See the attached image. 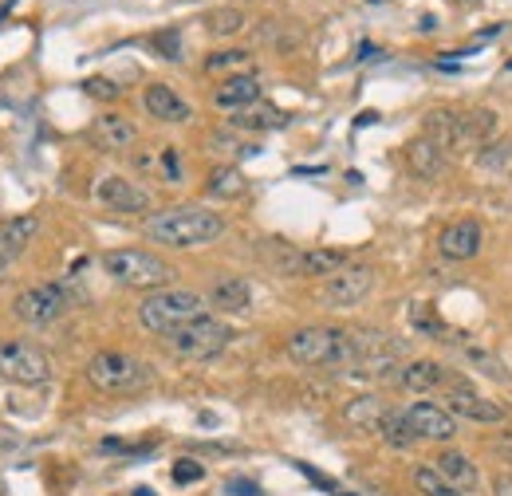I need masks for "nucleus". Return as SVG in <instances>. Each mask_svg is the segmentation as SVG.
I'll list each match as a JSON object with an SVG mask.
<instances>
[{"label": "nucleus", "instance_id": "obj_1", "mask_svg": "<svg viewBox=\"0 0 512 496\" xmlns=\"http://www.w3.org/2000/svg\"><path fill=\"white\" fill-rule=\"evenodd\" d=\"M225 233V221L201 205H174L146 217V237L170 248H201L213 245Z\"/></svg>", "mask_w": 512, "mask_h": 496}, {"label": "nucleus", "instance_id": "obj_2", "mask_svg": "<svg viewBox=\"0 0 512 496\" xmlns=\"http://www.w3.org/2000/svg\"><path fill=\"white\" fill-rule=\"evenodd\" d=\"M205 308H209V300L197 296V292H186V288H158V292H150V296L138 304V323H142L146 331H154V335H170V331L186 327L193 319H201Z\"/></svg>", "mask_w": 512, "mask_h": 496}, {"label": "nucleus", "instance_id": "obj_3", "mask_svg": "<svg viewBox=\"0 0 512 496\" xmlns=\"http://www.w3.org/2000/svg\"><path fill=\"white\" fill-rule=\"evenodd\" d=\"M288 359L296 367H347L351 363V335L335 327H300L288 335Z\"/></svg>", "mask_w": 512, "mask_h": 496}, {"label": "nucleus", "instance_id": "obj_4", "mask_svg": "<svg viewBox=\"0 0 512 496\" xmlns=\"http://www.w3.org/2000/svg\"><path fill=\"white\" fill-rule=\"evenodd\" d=\"M87 382L103 394H138L154 382V371L127 351H99L87 363Z\"/></svg>", "mask_w": 512, "mask_h": 496}, {"label": "nucleus", "instance_id": "obj_5", "mask_svg": "<svg viewBox=\"0 0 512 496\" xmlns=\"http://www.w3.org/2000/svg\"><path fill=\"white\" fill-rule=\"evenodd\" d=\"M103 268H107V276H115L119 284H127V288H146V292L170 288V280H174V268H170L162 256L146 252V248H115V252L103 256Z\"/></svg>", "mask_w": 512, "mask_h": 496}, {"label": "nucleus", "instance_id": "obj_6", "mask_svg": "<svg viewBox=\"0 0 512 496\" xmlns=\"http://www.w3.org/2000/svg\"><path fill=\"white\" fill-rule=\"evenodd\" d=\"M166 339V351L178 355V359H217L229 343H233V327L213 319V315H201L186 327L162 335Z\"/></svg>", "mask_w": 512, "mask_h": 496}, {"label": "nucleus", "instance_id": "obj_7", "mask_svg": "<svg viewBox=\"0 0 512 496\" xmlns=\"http://www.w3.org/2000/svg\"><path fill=\"white\" fill-rule=\"evenodd\" d=\"M67 308H71V292H67L64 284H32L12 304L16 319L28 323V327H48L60 315H67Z\"/></svg>", "mask_w": 512, "mask_h": 496}, {"label": "nucleus", "instance_id": "obj_8", "mask_svg": "<svg viewBox=\"0 0 512 496\" xmlns=\"http://www.w3.org/2000/svg\"><path fill=\"white\" fill-rule=\"evenodd\" d=\"M0 374L20 382V386H44L52 378V359L32 343L4 339L0 343Z\"/></svg>", "mask_w": 512, "mask_h": 496}, {"label": "nucleus", "instance_id": "obj_9", "mask_svg": "<svg viewBox=\"0 0 512 496\" xmlns=\"http://www.w3.org/2000/svg\"><path fill=\"white\" fill-rule=\"evenodd\" d=\"M402 343L398 339H390V335H379V331H359V335H351V363L347 367H355V374H386L398 367V359H402Z\"/></svg>", "mask_w": 512, "mask_h": 496}, {"label": "nucleus", "instance_id": "obj_10", "mask_svg": "<svg viewBox=\"0 0 512 496\" xmlns=\"http://www.w3.org/2000/svg\"><path fill=\"white\" fill-rule=\"evenodd\" d=\"M371 288H375V272L367 264H343L339 272L327 276L323 300L331 308H355V304H363L371 296Z\"/></svg>", "mask_w": 512, "mask_h": 496}, {"label": "nucleus", "instance_id": "obj_11", "mask_svg": "<svg viewBox=\"0 0 512 496\" xmlns=\"http://www.w3.org/2000/svg\"><path fill=\"white\" fill-rule=\"evenodd\" d=\"M402 414L418 441H453L457 437V418L438 402H410Z\"/></svg>", "mask_w": 512, "mask_h": 496}, {"label": "nucleus", "instance_id": "obj_12", "mask_svg": "<svg viewBox=\"0 0 512 496\" xmlns=\"http://www.w3.org/2000/svg\"><path fill=\"white\" fill-rule=\"evenodd\" d=\"M446 410L453 418H465V422H481V426H501L505 422V406H497V402H489V398H481L477 390H469L465 382L461 386H453L446 394Z\"/></svg>", "mask_w": 512, "mask_h": 496}, {"label": "nucleus", "instance_id": "obj_13", "mask_svg": "<svg viewBox=\"0 0 512 496\" xmlns=\"http://www.w3.org/2000/svg\"><path fill=\"white\" fill-rule=\"evenodd\" d=\"M493 134H497V115L493 111H485V107L457 111L449 150H481L485 142H493Z\"/></svg>", "mask_w": 512, "mask_h": 496}, {"label": "nucleus", "instance_id": "obj_14", "mask_svg": "<svg viewBox=\"0 0 512 496\" xmlns=\"http://www.w3.org/2000/svg\"><path fill=\"white\" fill-rule=\"evenodd\" d=\"M481 245H485V233L473 217H461V221H453L438 233V252L446 260H473L481 252Z\"/></svg>", "mask_w": 512, "mask_h": 496}, {"label": "nucleus", "instance_id": "obj_15", "mask_svg": "<svg viewBox=\"0 0 512 496\" xmlns=\"http://www.w3.org/2000/svg\"><path fill=\"white\" fill-rule=\"evenodd\" d=\"M95 197L115 213H150V193L127 178H103L95 186Z\"/></svg>", "mask_w": 512, "mask_h": 496}, {"label": "nucleus", "instance_id": "obj_16", "mask_svg": "<svg viewBox=\"0 0 512 496\" xmlns=\"http://www.w3.org/2000/svg\"><path fill=\"white\" fill-rule=\"evenodd\" d=\"M406 170H410L418 182H434V178L446 174V150L422 134V138H414V142L406 146Z\"/></svg>", "mask_w": 512, "mask_h": 496}, {"label": "nucleus", "instance_id": "obj_17", "mask_svg": "<svg viewBox=\"0 0 512 496\" xmlns=\"http://www.w3.org/2000/svg\"><path fill=\"white\" fill-rule=\"evenodd\" d=\"M142 107L158 119V123H190V103L174 91V87H166V83H150L146 87V95H142Z\"/></svg>", "mask_w": 512, "mask_h": 496}, {"label": "nucleus", "instance_id": "obj_18", "mask_svg": "<svg viewBox=\"0 0 512 496\" xmlns=\"http://www.w3.org/2000/svg\"><path fill=\"white\" fill-rule=\"evenodd\" d=\"M213 103H217L221 111H229V115L253 107V103H260V79H256L253 71H245V75H229V79L213 91Z\"/></svg>", "mask_w": 512, "mask_h": 496}, {"label": "nucleus", "instance_id": "obj_19", "mask_svg": "<svg viewBox=\"0 0 512 496\" xmlns=\"http://www.w3.org/2000/svg\"><path fill=\"white\" fill-rule=\"evenodd\" d=\"M347 264V252H335V248H308V252H292L288 256V264H284V272L288 276H331V272H339Z\"/></svg>", "mask_w": 512, "mask_h": 496}, {"label": "nucleus", "instance_id": "obj_20", "mask_svg": "<svg viewBox=\"0 0 512 496\" xmlns=\"http://www.w3.org/2000/svg\"><path fill=\"white\" fill-rule=\"evenodd\" d=\"M91 142H95L99 150L119 154V150H130V146L138 142V130H134V123L123 119V115H99L95 126H91Z\"/></svg>", "mask_w": 512, "mask_h": 496}, {"label": "nucleus", "instance_id": "obj_21", "mask_svg": "<svg viewBox=\"0 0 512 496\" xmlns=\"http://www.w3.org/2000/svg\"><path fill=\"white\" fill-rule=\"evenodd\" d=\"M209 304L241 315V311H249V304H253V288H249V280H241V276H217L213 288H209Z\"/></svg>", "mask_w": 512, "mask_h": 496}, {"label": "nucleus", "instance_id": "obj_22", "mask_svg": "<svg viewBox=\"0 0 512 496\" xmlns=\"http://www.w3.org/2000/svg\"><path fill=\"white\" fill-rule=\"evenodd\" d=\"M36 233H40V217H32V213L0 221V256H4V260H16L24 248L32 245Z\"/></svg>", "mask_w": 512, "mask_h": 496}, {"label": "nucleus", "instance_id": "obj_23", "mask_svg": "<svg viewBox=\"0 0 512 496\" xmlns=\"http://www.w3.org/2000/svg\"><path fill=\"white\" fill-rule=\"evenodd\" d=\"M434 469L446 477L453 489H461V493H473L477 489V465L465 457V453H457V449H446V453H438L434 457Z\"/></svg>", "mask_w": 512, "mask_h": 496}, {"label": "nucleus", "instance_id": "obj_24", "mask_svg": "<svg viewBox=\"0 0 512 496\" xmlns=\"http://www.w3.org/2000/svg\"><path fill=\"white\" fill-rule=\"evenodd\" d=\"M386 414H390V410L383 406V398H375V394H359V398H351L347 410H343V418H347L351 426L371 430V434H379V426H383Z\"/></svg>", "mask_w": 512, "mask_h": 496}, {"label": "nucleus", "instance_id": "obj_25", "mask_svg": "<svg viewBox=\"0 0 512 496\" xmlns=\"http://www.w3.org/2000/svg\"><path fill=\"white\" fill-rule=\"evenodd\" d=\"M442 382H446V367H442V363H430V359H414V363H406V371H402V386L414 390V394H430V390H438Z\"/></svg>", "mask_w": 512, "mask_h": 496}, {"label": "nucleus", "instance_id": "obj_26", "mask_svg": "<svg viewBox=\"0 0 512 496\" xmlns=\"http://www.w3.org/2000/svg\"><path fill=\"white\" fill-rule=\"evenodd\" d=\"M288 123V115L284 111H276V107H260V103H253V107H245V111H237L233 119H229V126L233 130H272V126H284Z\"/></svg>", "mask_w": 512, "mask_h": 496}, {"label": "nucleus", "instance_id": "obj_27", "mask_svg": "<svg viewBox=\"0 0 512 496\" xmlns=\"http://www.w3.org/2000/svg\"><path fill=\"white\" fill-rule=\"evenodd\" d=\"M205 193H209V197H221V201H233V197L245 193V174H241L237 166H217V170H209V178H205Z\"/></svg>", "mask_w": 512, "mask_h": 496}, {"label": "nucleus", "instance_id": "obj_28", "mask_svg": "<svg viewBox=\"0 0 512 496\" xmlns=\"http://www.w3.org/2000/svg\"><path fill=\"white\" fill-rule=\"evenodd\" d=\"M461 359L469 363V367H477L481 374H489V378H501V382H509V374H505V367H501V359L497 355H489L485 347H477V343H469L465 335H461Z\"/></svg>", "mask_w": 512, "mask_h": 496}, {"label": "nucleus", "instance_id": "obj_29", "mask_svg": "<svg viewBox=\"0 0 512 496\" xmlns=\"http://www.w3.org/2000/svg\"><path fill=\"white\" fill-rule=\"evenodd\" d=\"M379 437H383L390 449H410L418 437L410 430V422H406V414L402 410H390L383 418V426H379Z\"/></svg>", "mask_w": 512, "mask_h": 496}, {"label": "nucleus", "instance_id": "obj_30", "mask_svg": "<svg viewBox=\"0 0 512 496\" xmlns=\"http://www.w3.org/2000/svg\"><path fill=\"white\" fill-rule=\"evenodd\" d=\"M414 485H418L422 496H465L461 489H453L434 465H418V469H414Z\"/></svg>", "mask_w": 512, "mask_h": 496}, {"label": "nucleus", "instance_id": "obj_31", "mask_svg": "<svg viewBox=\"0 0 512 496\" xmlns=\"http://www.w3.org/2000/svg\"><path fill=\"white\" fill-rule=\"evenodd\" d=\"M205 28L213 36H233V32L245 28V16H241V8H217V12L205 16Z\"/></svg>", "mask_w": 512, "mask_h": 496}, {"label": "nucleus", "instance_id": "obj_32", "mask_svg": "<svg viewBox=\"0 0 512 496\" xmlns=\"http://www.w3.org/2000/svg\"><path fill=\"white\" fill-rule=\"evenodd\" d=\"M249 63H253V56L249 52H217V56H209L205 60V71H237V75H245L249 71Z\"/></svg>", "mask_w": 512, "mask_h": 496}, {"label": "nucleus", "instance_id": "obj_33", "mask_svg": "<svg viewBox=\"0 0 512 496\" xmlns=\"http://www.w3.org/2000/svg\"><path fill=\"white\" fill-rule=\"evenodd\" d=\"M150 44L158 48L162 60H182V32L178 28H166V32H154Z\"/></svg>", "mask_w": 512, "mask_h": 496}, {"label": "nucleus", "instance_id": "obj_34", "mask_svg": "<svg viewBox=\"0 0 512 496\" xmlns=\"http://www.w3.org/2000/svg\"><path fill=\"white\" fill-rule=\"evenodd\" d=\"M410 323H414L418 331H426V335H438V331H446V323L438 319V311L426 308V304H414V308H410Z\"/></svg>", "mask_w": 512, "mask_h": 496}, {"label": "nucleus", "instance_id": "obj_35", "mask_svg": "<svg viewBox=\"0 0 512 496\" xmlns=\"http://www.w3.org/2000/svg\"><path fill=\"white\" fill-rule=\"evenodd\" d=\"M158 170H162V182H182V158H178L174 146L158 150Z\"/></svg>", "mask_w": 512, "mask_h": 496}, {"label": "nucleus", "instance_id": "obj_36", "mask_svg": "<svg viewBox=\"0 0 512 496\" xmlns=\"http://www.w3.org/2000/svg\"><path fill=\"white\" fill-rule=\"evenodd\" d=\"M201 477H205V465L193 461V457H182V461L174 465V485H197Z\"/></svg>", "mask_w": 512, "mask_h": 496}, {"label": "nucleus", "instance_id": "obj_37", "mask_svg": "<svg viewBox=\"0 0 512 496\" xmlns=\"http://www.w3.org/2000/svg\"><path fill=\"white\" fill-rule=\"evenodd\" d=\"M225 493L229 496H260V485L249 481V477H229V481H225Z\"/></svg>", "mask_w": 512, "mask_h": 496}, {"label": "nucleus", "instance_id": "obj_38", "mask_svg": "<svg viewBox=\"0 0 512 496\" xmlns=\"http://www.w3.org/2000/svg\"><path fill=\"white\" fill-rule=\"evenodd\" d=\"M83 87H87V95H95V99H115V95H119V87H115L111 79H99V75H95V79H87Z\"/></svg>", "mask_w": 512, "mask_h": 496}, {"label": "nucleus", "instance_id": "obj_39", "mask_svg": "<svg viewBox=\"0 0 512 496\" xmlns=\"http://www.w3.org/2000/svg\"><path fill=\"white\" fill-rule=\"evenodd\" d=\"M493 453L505 457V461L512 465V430H501V434L493 437Z\"/></svg>", "mask_w": 512, "mask_h": 496}, {"label": "nucleus", "instance_id": "obj_40", "mask_svg": "<svg viewBox=\"0 0 512 496\" xmlns=\"http://www.w3.org/2000/svg\"><path fill=\"white\" fill-rule=\"evenodd\" d=\"M493 496H512V473L493 477Z\"/></svg>", "mask_w": 512, "mask_h": 496}, {"label": "nucleus", "instance_id": "obj_41", "mask_svg": "<svg viewBox=\"0 0 512 496\" xmlns=\"http://www.w3.org/2000/svg\"><path fill=\"white\" fill-rule=\"evenodd\" d=\"M375 119H379L375 111H363V115H359V126H371V123H375Z\"/></svg>", "mask_w": 512, "mask_h": 496}, {"label": "nucleus", "instance_id": "obj_42", "mask_svg": "<svg viewBox=\"0 0 512 496\" xmlns=\"http://www.w3.org/2000/svg\"><path fill=\"white\" fill-rule=\"evenodd\" d=\"M4 276H8V260L0 256V280H4Z\"/></svg>", "mask_w": 512, "mask_h": 496}, {"label": "nucleus", "instance_id": "obj_43", "mask_svg": "<svg viewBox=\"0 0 512 496\" xmlns=\"http://www.w3.org/2000/svg\"><path fill=\"white\" fill-rule=\"evenodd\" d=\"M134 496H154V489H134Z\"/></svg>", "mask_w": 512, "mask_h": 496}, {"label": "nucleus", "instance_id": "obj_44", "mask_svg": "<svg viewBox=\"0 0 512 496\" xmlns=\"http://www.w3.org/2000/svg\"><path fill=\"white\" fill-rule=\"evenodd\" d=\"M335 496H351V493H335Z\"/></svg>", "mask_w": 512, "mask_h": 496}, {"label": "nucleus", "instance_id": "obj_45", "mask_svg": "<svg viewBox=\"0 0 512 496\" xmlns=\"http://www.w3.org/2000/svg\"><path fill=\"white\" fill-rule=\"evenodd\" d=\"M509 71H512V60H509Z\"/></svg>", "mask_w": 512, "mask_h": 496}, {"label": "nucleus", "instance_id": "obj_46", "mask_svg": "<svg viewBox=\"0 0 512 496\" xmlns=\"http://www.w3.org/2000/svg\"><path fill=\"white\" fill-rule=\"evenodd\" d=\"M371 4H379V0H371Z\"/></svg>", "mask_w": 512, "mask_h": 496}]
</instances>
